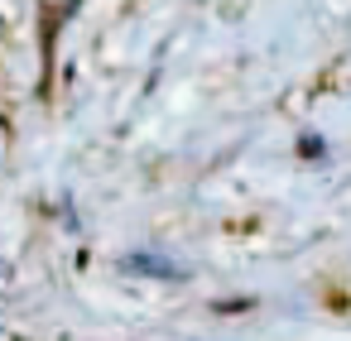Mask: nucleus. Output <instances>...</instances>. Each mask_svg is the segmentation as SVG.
Returning a JSON list of instances; mask_svg holds the SVG:
<instances>
[{
  "label": "nucleus",
  "mask_w": 351,
  "mask_h": 341,
  "mask_svg": "<svg viewBox=\"0 0 351 341\" xmlns=\"http://www.w3.org/2000/svg\"><path fill=\"white\" fill-rule=\"evenodd\" d=\"M121 264H125L130 274H149V279H169V283L183 279V264H173L169 255H125Z\"/></svg>",
  "instance_id": "1"
}]
</instances>
